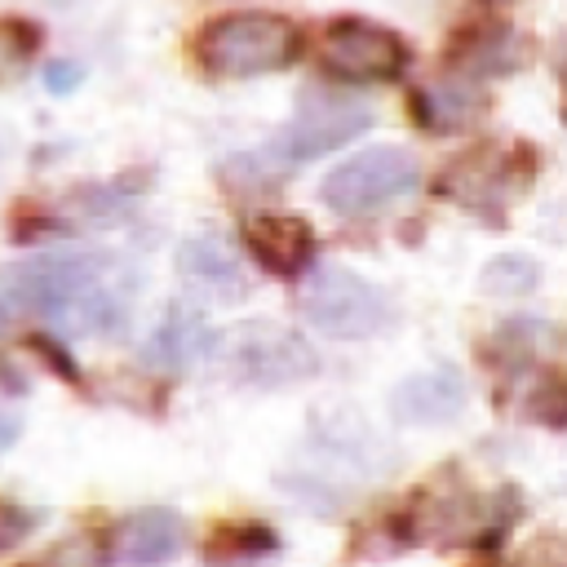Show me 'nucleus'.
Masks as SVG:
<instances>
[{
    "label": "nucleus",
    "instance_id": "nucleus-1",
    "mask_svg": "<svg viewBox=\"0 0 567 567\" xmlns=\"http://www.w3.org/2000/svg\"><path fill=\"white\" fill-rule=\"evenodd\" d=\"M0 306L49 315L71 332H106L124 323L128 279L93 252H35L0 270Z\"/></svg>",
    "mask_w": 567,
    "mask_h": 567
},
{
    "label": "nucleus",
    "instance_id": "nucleus-2",
    "mask_svg": "<svg viewBox=\"0 0 567 567\" xmlns=\"http://www.w3.org/2000/svg\"><path fill=\"white\" fill-rule=\"evenodd\" d=\"M301 53V31L279 13H221L199 31V62L213 75L284 71Z\"/></svg>",
    "mask_w": 567,
    "mask_h": 567
},
{
    "label": "nucleus",
    "instance_id": "nucleus-3",
    "mask_svg": "<svg viewBox=\"0 0 567 567\" xmlns=\"http://www.w3.org/2000/svg\"><path fill=\"white\" fill-rule=\"evenodd\" d=\"M301 315L337 341H354V337H372L385 323V297L377 284H368L363 275L346 270V266H319L301 292H297Z\"/></svg>",
    "mask_w": 567,
    "mask_h": 567
},
{
    "label": "nucleus",
    "instance_id": "nucleus-4",
    "mask_svg": "<svg viewBox=\"0 0 567 567\" xmlns=\"http://www.w3.org/2000/svg\"><path fill=\"white\" fill-rule=\"evenodd\" d=\"M416 182H421V164L403 146H372L346 159L341 168H332L319 186V199L332 213L359 217V213L403 199L408 190H416Z\"/></svg>",
    "mask_w": 567,
    "mask_h": 567
},
{
    "label": "nucleus",
    "instance_id": "nucleus-5",
    "mask_svg": "<svg viewBox=\"0 0 567 567\" xmlns=\"http://www.w3.org/2000/svg\"><path fill=\"white\" fill-rule=\"evenodd\" d=\"M403 62H408L403 40L359 18L332 22L319 40V66L337 80H390L403 71Z\"/></svg>",
    "mask_w": 567,
    "mask_h": 567
},
{
    "label": "nucleus",
    "instance_id": "nucleus-6",
    "mask_svg": "<svg viewBox=\"0 0 567 567\" xmlns=\"http://www.w3.org/2000/svg\"><path fill=\"white\" fill-rule=\"evenodd\" d=\"M368 124H372L368 102L328 93V89H310V93H301V106H297V120H292L284 146L292 159H310V155H323L350 137H359Z\"/></svg>",
    "mask_w": 567,
    "mask_h": 567
},
{
    "label": "nucleus",
    "instance_id": "nucleus-7",
    "mask_svg": "<svg viewBox=\"0 0 567 567\" xmlns=\"http://www.w3.org/2000/svg\"><path fill=\"white\" fill-rule=\"evenodd\" d=\"M244 244L270 275H301L315 257V230L292 213H252L244 217Z\"/></svg>",
    "mask_w": 567,
    "mask_h": 567
},
{
    "label": "nucleus",
    "instance_id": "nucleus-8",
    "mask_svg": "<svg viewBox=\"0 0 567 567\" xmlns=\"http://www.w3.org/2000/svg\"><path fill=\"white\" fill-rule=\"evenodd\" d=\"M235 341H239L235 359H239V372H244L248 381H266V385H270V381H292V377L315 372L310 350H306L292 332H279V328H270V323H261V328H252V332H239Z\"/></svg>",
    "mask_w": 567,
    "mask_h": 567
},
{
    "label": "nucleus",
    "instance_id": "nucleus-9",
    "mask_svg": "<svg viewBox=\"0 0 567 567\" xmlns=\"http://www.w3.org/2000/svg\"><path fill=\"white\" fill-rule=\"evenodd\" d=\"M182 545V518L173 509H142L128 514L106 545V558L115 563H164Z\"/></svg>",
    "mask_w": 567,
    "mask_h": 567
},
{
    "label": "nucleus",
    "instance_id": "nucleus-10",
    "mask_svg": "<svg viewBox=\"0 0 567 567\" xmlns=\"http://www.w3.org/2000/svg\"><path fill=\"white\" fill-rule=\"evenodd\" d=\"M483 115V89L474 84L470 71H456V75H439L434 84L416 89V120L434 133H452V128H465Z\"/></svg>",
    "mask_w": 567,
    "mask_h": 567
},
{
    "label": "nucleus",
    "instance_id": "nucleus-11",
    "mask_svg": "<svg viewBox=\"0 0 567 567\" xmlns=\"http://www.w3.org/2000/svg\"><path fill=\"white\" fill-rule=\"evenodd\" d=\"M213 346H217V337L208 332V323H204L199 315H190V310H173V315L159 323V332L151 337L146 359L159 363V368H186V363L213 354Z\"/></svg>",
    "mask_w": 567,
    "mask_h": 567
},
{
    "label": "nucleus",
    "instance_id": "nucleus-12",
    "mask_svg": "<svg viewBox=\"0 0 567 567\" xmlns=\"http://www.w3.org/2000/svg\"><path fill=\"white\" fill-rule=\"evenodd\" d=\"M182 270L204 284V288H217V284H239V257L221 244V239H190L182 248Z\"/></svg>",
    "mask_w": 567,
    "mask_h": 567
},
{
    "label": "nucleus",
    "instance_id": "nucleus-13",
    "mask_svg": "<svg viewBox=\"0 0 567 567\" xmlns=\"http://www.w3.org/2000/svg\"><path fill=\"white\" fill-rule=\"evenodd\" d=\"M518 62V49H514V31H483V35H474V44H470V53H465V66L461 71H470V75H483V71H505V66H514Z\"/></svg>",
    "mask_w": 567,
    "mask_h": 567
},
{
    "label": "nucleus",
    "instance_id": "nucleus-14",
    "mask_svg": "<svg viewBox=\"0 0 567 567\" xmlns=\"http://www.w3.org/2000/svg\"><path fill=\"white\" fill-rule=\"evenodd\" d=\"M527 288H536V266L527 257H501L483 270V292L514 297V292H527Z\"/></svg>",
    "mask_w": 567,
    "mask_h": 567
},
{
    "label": "nucleus",
    "instance_id": "nucleus-15",
    "mask_svg": "<svg viewBox=\"0 0 567 567\" xmlns=\"http://www.w3.org/2000/svg\"><path fill=\"white\" fill-rule=\"evenodd\" d=\"M27 532H31V514H22V509L0 501V549H13Z\"/></svg>",
    "mask_w": 567,
    "mask_h": 567
},
{
    "label": "nucleus",
    "instance_id": "nucleus-16",
    "mask_svg": "<svg viewBox=\"0 0 567 567\" xmlns=\"http://www.w3.org/2000/svg\"><path fill=\"white\" fill-rule=\"evenodd\" d=\"M44 80H49V89H58V93H62V89H71V84L80 80V71H75V66H66V62H58V66H49V75H44Z\"/></svg>",
    "mask_w": 567,
    "mask_h": 567
},
{
    "label": "nucleus",
    "instance_id": "nucleus-17",
    "mask_svg": "<svg viewBox=\"0 0 567 567\" xmlns=\"http://www.w3.org/2000/svg\"><path fill=\"white\" fill-rule=\"evenodd\" d=\"M13 434H18V425H13V421H9V416H0V447H4V443H9V439H13Z\"/></svg>",
    "mask_w": 567,
    "mask_h": 567
},
{
    "label": "nucleus",
    "instance_id": "nucleus-18",
    "mask_svg": "<svg viewBox=\"0 0 567 567\" xmlns=\"http://www.w3.org/2000/svg\"><path fill=\"white\" fill-rule=\"evenodd\" d=\"M487 4H509V0H487Z\"/></svg>",
    "mask_w": 567,
    "mask_h": 567
}]
</instances>
